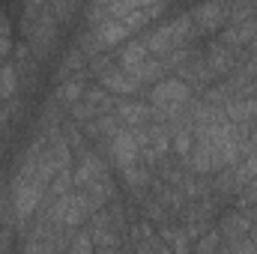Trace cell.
<instances>
[{
    "instance_id": "6da1fadb",
    "label": "cell",
    "mask_w": 257,
    "mask_h": 254,
    "mask_svg": "<svg viewBox=\"0 0 257 254\" xmlns=\"http://www.w3.org/2000/svg\"><path fill=\"white\" fill-rule=\"evenodd\" d=\"M192 33H194V24H192V18H189V12H186V15H177L171 24H162L159 30H153L144 42H147V51L156 54V60H165L168 54L186 48L189 39H192Z\"/></svg>"
},
{
    "instance_id": "7a4b0ae2",
    "label": "cell",
    "mask_w": 257,
    "mask_h": 254,
    "mask_svg": "<svg viewBox=\"0 0 257 254\" xmlns=\"http://www.w3.org/2000/svg\"><path fill=\"white\" fill-rule=\"evenodd\" d=\"M189 99H192V87L183 84L180 78H171V81H162V84L153 87V93H150V108L162 111L165 117H177V114L189 105Z\"/></svg>"
},
{
    "instance_id": "3957f363",
    "label": "cell",
    "mask_w": 257,
    "mask_h": 254,
    "mask_svg": "<svg viewBox=\"0 0 257 254\" xmlns=\"http://www.w3.org/2000/svg\"><path fill=\"white\" fill-rule=\"evenodd\" d=\"M230 9H233V6H224V3H206V6L192 9L189 18H192L194 30H200V33H212V30H218V27L227 24Z\"/></svg>"
},
{
    "instance_id": "277c9868",
    "label": "cell",
    "mask_w": 257,
    "mask_h": 254,
    "mask_svg": "<svg viewBox=\"0 0 257 254\" xmlns=\"http://www.w3.org/2000/svg\"><path fill=\"white\" fill-rule=\"evenodd\" d=\"M111 156L120 168H128V165H138L141 159V147H138V138L132 129H120L114 138H111Z\"/></svg>"
},
{
    "instance_id": "5b68a950",
    "label": "cell",
    "mask_w": 257,
    "mask_h": 254,
    "mask_svg": "<svg viewBox=\"0 0 257 254\" xmlns=\"http://www.w3.org/2000/svg\"><path fill=\"white\" fill-rule=\"evenodd\" d=\"M105 177V165H102V159L96 156V153H84L81 156V165L72 171V183L78 186V189H87V186H93L96 180H102Z\"/></svg>"
},
{
    "instance_id": "8992f818",
    "label": "cell",
    "mask_w": 257,
    "mask_h": 254,
    "mask_svg": "<svg viewBox=\"0 0 257 254\" xmlns=\"http://www.w3.org/2000/svg\"><path fill=\"white\" fill-rule=\"evenodd\" d=\"M114 111H117V120H123L128 129H141L153 120V108L141 102H117Z\"/></svg>"
},
{
    "instance_id": "52a82bcc",
    "label": "cell",
    "mask_w": 257,
    "mask_h": 254,
    "mask_svg": "<svg viewBox=\"0 0 257 254\" xmlns=\"http://www.w3.org/2000/svg\"><path fill=\"white\" fill-rule=\"evenodd\" d=\"M99 78H102V90H105V93L128 96V93H135V90H138V84L128 78L126 72H123V69H114V66H108Z\"/></svg>"
},
{
    "instance_id": "ba28073f",
    "label": "cell",
    "mask_w": 257,
    "mask_h": 254,
    "mask_svg": "<svg viewBox=\"0 0 257 254\" xmlns=\"http://www.w3.org/2000/svg\"><path fill=\"white\" fill-rule=\"evenodd\" d=\"M224 117L233 126H245L248 120L257 117V96H251V99H230L224 105Z\"/></svg>"
},
{
    "instance_id": "9c48e42d",
    "label": "cell",
    "mask_w": 257,
    "mask_h": 254,
    "mask_svg": "<svg viewBox=\"0 0 257 254\" xmlns=\"http://www.w3.org/2000/svg\"><path fill=\"white\" fill-rule=\"evenodd\" d=\"M236 57H245V54H242V51H233V48H227V45H212L209 54H206V66H209L212 75H224V72L233 69Z\"/></svg>"
},
{
    "instance_id": "30bf717a",
    "label": "cell",
    "mask_w": 257,
    "mask_h": 254,
    "mask_svg": "<svg viewBox=\"0 0 257 254\" xmlns=\"http://www.w3.org/2000/svg\"><path fill=\"white\" fill-rule=\"evenodd\" d=\"M221 233H224V239H230V242L245 239V236L251 233V218L242 215V212H230V215L221 218Z\"/></svg>"
},
{
    "instance_id": "8fae6325",
    "label": "cell",
    "mask_w": 257,
    "mask_h": 254,
    "mask_svg": "<svg viewBox=\"0 0 257 254\" xmlns=\"http://www.w3.org/2000/svg\"><path fill=\"white\" fill-rule=\"evenodd\" d=\"M144 60H150V51H147V42H144V39H132L126 48L120 51V69H123V72L138 69Z\"/></svg>"
},
{
    "instance_id": "7c38bea8",
    "label": "cell",
    "mask_w": 257,
    "mask_h": 254,
    "mask_svg": "<svg viewBox=\"0 0 257 254\" xmlns=\"http://www.w3.org/2000/svg\"><path fill=\"white\" fill-rule=\"evenodd\" d=\"M162 72H165V60H144L138 69H132V72H126V75L141 87V84H153Z\"/></svg>"
},
{
    "instance_id": "4fadbf2b",
    "label": "cell",
    "mask_w": 257,
    "mask_h": 254,
    "mask_svg": "<svg viewBox=\"0 0 257 254\" xmlns=\"http://www.w3.org/2000/svg\"><path fill=\"white\" fill-rule=\"evenodd\" d=\"M162 239L168 242V248L174 254H189V236L183 233V227H162Z\"/></svg>"
},
{
    "instance_id": "5bb4252c",
    "label": "cell",
    "mask_w": 257,
    "mask_h": 254,
    "mask_svg": "<svg viewBox=\"0 0 257 254\" xmlns=\"http://www.w3.org/2000/svg\"><path fill=\"white\" fill-rule=\"evenodd\" d=\"M150 147H153V153L159 159L171 150V132H168V126H162V123H153L150 126Z\"/></svg>"
},
{
    "instance_id": "9a60e30c",
    "label": "cell",
    "mask_w": 257,
    "mask_h": 254,
    "mask_svg": "<svg viewBox=\"0 0 257 254\" xmlns=\"http://www.w3.org/2000/svg\"><path fill=\"white\" fill-rule=\"evenodd\" d=\"M81 99H84V84H81V81H66L63 87L57 90V102H60V105H72V108H75Z\"/></svg>"
},
{
    "instance_id": "2e32d148",
    "label": "cell",
    "mask_w": 257,
    "mask_h": 254,
    "mask_svg": "<svg viewBox=\"0 0 257 254\" xmlns=\"http://www.w3.org/2000/svg\"><path fill=\"white\" fill-rule=\"evenodd\" d=\"M18 90V72L15 66H0V99H12Z\"/></svg>"
},
{
    "instance_id": "e0dca14e",
    "label": "cell",
    "mask_w": 257,
    "mask_h": 254,
    "mask_svg": "<svg viewBox=\"0 0 257 254\" xmlns=\"http://www.w3.org/2000/svg\"><path fill=\"white\" fill-rule=\"evenodd\" d=\"M123 171V180H126L132 189H141V186H147L150 183V168H141V165H128V168H120Z\"/></svg>"
},
{
    "instance_id": "ac0fdd59",
    "label": "cell",
    "mask_w": 257,
    "mask_h": 254,
    "mask_svg": "<svg viewBox=\"0 0 257 254\" xmlns=\"http://www.w3.org/2000/svg\"><path fill=\"white\" fill-rule=\"evenodd\" d=\"M171 147H174L180 156H192V147H194L192 129H177V135L171 138Z\"/></svg>"
},
{
    "instance_id": "d6986e66",
    "label": "cell",
    "mask_w": 257,
    "mask_h": 254,
    "mask_svg": "<svg viewBox=\"0 0 257 254\" xmlns=\"http://www.w3.org/2000/svg\"><path fill=\"white\" fill-rule=\"evenodd\" d=\"M221 251V233L218 230H206L197 239V254H218Z\"/></svg>"
},
{
    "instance_id": "ffe728a7",
    "label": "cell",
    "mask_w": 257,
    "mask_h": 254,
    "mask_svg": "<svg viewBox=\"0 0 257 254\" xmlns=\"http://www.w3.org/2000/svg\"><path fill=\"white\" fill-rule=\"evenodd\" d=\"M69 186H72V168L60 171V174L54 177V183H51L48 189H51V194H54V197H63V194H69Z\"/></svg>"
},
{
    "instance_id": "44dd1931",
    "label": "cell",
    "mask_w": 257,
    "mask_h": 254,
    "mask_svg": "<svg viewBox=\"0 0 257 254\" xmlns=\"http://www.w3.org/2000/svg\"><path fill=\"white\" fill-rule=\"evenodd\" d=\"M218 191H230V189H239L236 186V177H233V168H224V174H218Z\"/></svg>"
},
{
    "instance_id": "7402d4cb",
    "label": "cell",
    "mask_w": 257,
    "mask_h": 254,
    "mask_svg": "<svg viewBox=\"0 0 257 254\" xmlns=\"http://www.w3.org/2000/svg\"><path fill=\"white\" fill-rule=\"evenodd\" d=\"M9 51H12V42H9V36H0V60H3V57H9Z\"/></svg>"
},
{
    "instance_id": "603a6c76",
    "label": "cell",
    "mask_w": 257,
    "mask_h": 254,
    "mask_svg": "<svg viewBox=\"0 0 257 254\" xmlns=\"http://www.w3.org/2000/svg\"><path fill=\"white\" fill-rule=\"evenodd\" d=\"M15 57L24 60V57H27V45H18V48H15Z\"/></svg>"
},
{
    "instance_id": "cb8c5ba5",
    "label": "cell",
    "mask_w": 257,
    "mask_h": 254,
    "mask_svg": "<svg viewBox=\"0 0 257 254\" xmlns=\"http://www.w3.org/2000/svg\"><path fill=\"white\" fill-rule=\"evenodd\" d=\"M6 248H9V239H6V233H3V230H0V254L6 251Z\"/></svg>"
},
{
    "instance_id": "d4e9b609",
    "label": "cell",
    "mask_w": 257,
    "mask_h": 254,
    "mask_svg": "<svg viewBox=\"0 0 257 254\" xmlns=\"http://www.w3.org/2000/svg\"><path fill=\"white\" fill-rule=\"evenodd\" d=\"M0 36H9V24H6L3 18H0Z\"/></svg>"
},
{
    "instance_id": "484cf974",
    "label": "cell",
    "mask_w": 257,
    "mask_h": 254,
    "mask_svg": "<svg viewBox=\"0 0 257 254\" xmlns=\"http://www.w3.org/2000/svg\"><path fill=\"white\" fill-rule=\"evenodd\" d=\"M138 254H156V251H153V248H150L147 242H141V248H138Z\"/></svg>"
},
{
    "instance_id": "4316f807",
    "label": "cell",
    "mask_w": 257,
    "mask_h": 254,
    "mask_svg": "<svg viewBox=\"0 0 257 254\" xmlns=\"http://www.w3.org/2000/svg\"><path fill=\"white\" fill-rule=\"evenodd\" d=\"M0 203H3V189H0Z\"/></svg>"
}]
</instances>
